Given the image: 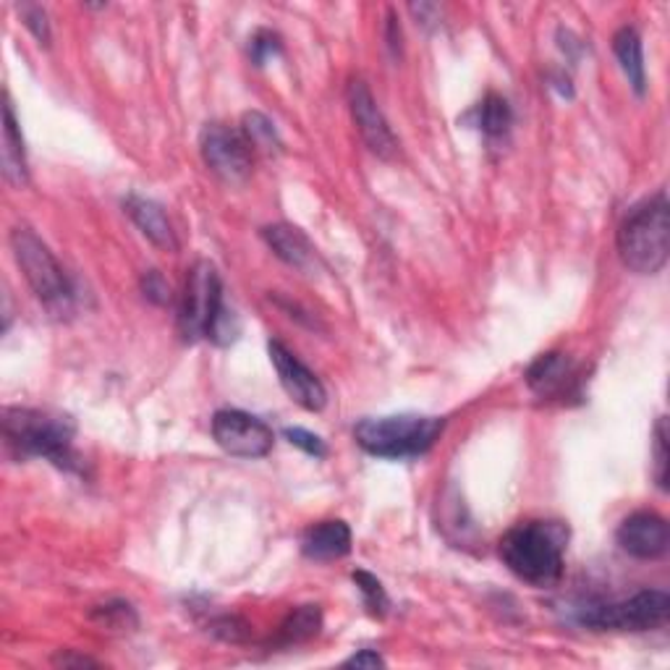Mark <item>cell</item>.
<instances>
[{"instance_id":"obj_29","label":"cell","mask_w":670,"mask_h":670,"mask_svg":"<svg viewBox=\"0 0 670 670\" xmlns=\"http://www.w3.org/2000/svg\"><path fill=\"white\" fill-rule=\"evenodd\" d=\"M212 634L226 639V642H241L249 634V626L241 621V618H233V616H226L220 618V621L212 623Z\"/></svg>"},{"instance_id":"obj_20","label":"cell","mask_w":670,"mask_h":670,"mask_svg":"<svg viewBox=\"0 0 670 670\" xmlns=\"http://www.w3.org/2000/svg\"><path fill=\"white\" fill-rule=\"evenodd\" d=\"M477 127L488 137H503L511 127V106L506 98L490 92L480 106H477Z\"/></svg>"},{"instance_id":"obj_30","label":"cell","mask_w":670,"mask_h":670,"mask_svg":"<svg viewBox=\"0 0 670 670\" xmlns=\"http://www.w3.org/2000/svg\"><path fill=\"white\" fill-rule=\"evenodd\" d=\"M53 666H58V668H98L100 662L87 658V654H77L73 650H61L53 658Z\"/></svg>"},{"instance_id":"obj_19","label":"cell","mask_w":670,"mask_h":670,"mask_svg":"<svg viewBox=\"0 0 670 670\" xmlns=\"http://www.w3.org/2000/svg\"><path fill=\"white\" fill-rule=\"evenodd\" d=\"M320 629H322V610L318 606H301L293 610V613H289V618L281 623L276 644L291 647V644L309 642V639L320 634Z\"/></svg>"},{"instance_id":"obj_25","label":"cell","mask_w":670,"mask_h":670,"mask_svg":"<svg viewBox=\"0 0 670 670\" xmlns=\"http://www.w3.org/2000/svg\"><path fill=\"white\" fill-rule=\"evenodd\" d=\"M19 13L24 19V27L40 40V46H50V21L46 9L34 3H21Z\"/></svg>"},{"instance_id":"obj_32","label":"cell","mask_w":670,"mask_h":670,"mask_svg":"<svg viewBox=\"0 0 670 670\" xmlns=\"http://www.w3.org/2000/svg\"><path fill=\"white\" fill-rule=\"evenodd\" d=\"M388 46L393 48V53H399L401 50V27L399 21L393 19V13H388Z\"/></svg>"},{"instance_id":"obj_7","label":"cell","mask_w":670,"mask_h":670,"mask_svg":"<svg viewBox=\"0 0 670 670\" xmlns=\"http://www.w3.org/2000/svg\"><path fill=\"white\" fill-rule=\"evenodd\" d=\"M670 598L666 589H644L621 602L589 606L579 613V621L600 631H650L668 621Z\"/></svg>"},{"instance_id":"obj_3","label":"cell","mask_w":670,"mask_h":670,"mask_svg":"<svg viewBox=\"0 0 670 670\" xmlns=\"http://www.w3.org/2000/svg\"><path fill=\"white\" fill-rule=\"evenodd\" d=\"M500 558L508 571L534 587H553L563 577V532L544 521H524L500 540Z\"/></svg>"},{"instance_id":"obj_6","label":"cell","mask_w":670,"mask_h":670,"mask_svg":"<svg viewBox=\"0 0 670 670\" xmlns=\"http://www.w3.org/2000/svg\"><path fill=\"white\" fill-rule=\"evenodd\" d=\"M11 249L34 297L53 312H69L73 301L71 281L46 241L29 228L19 226L11 231Z\"/></svg>"},{"instance_id":"obj_5","label":"cell","mask_w":670,"mask_h":670,"mask_svg":"<svg viewBox=\"0 0 670 670\" xmlns=\"http://www.w3.org/2000/svg\"><path fill=\"white\" fill-rule=\"evenodd\" d=\"M446 422L438 417H370L353 427V440L364 453L378 459H417L436 446Z\"/></svg>"},{"instance_id":"obj_11","label":"cell","mask_w":670,"mask_h":670,"mask_svg":"<svg viewBox=\"0 0 670 670\" xmlns=\"http://www.w3.org/2000/svg\"><path fill=\"white\" fill-rule=\"evenodd\" d=\"M349 108L353 123H357L359 134H362L364 144L370 147V152L378 154L382 160L396 158V154H399V139L390 131L386 116H382L378 102H374L364 79H351Z\"/></svg>"},{"instance_id":"obj_21","label":"cell","mask_w":670,"mask_h":670,"mask_svg":"<svg viewBox=\"0 0 670 670\" xmlns=\"http://www.w3.org/2000/svg\"><path fill=\"white\" fill-rule=\"evenodd\" d=\"M241 131H244L249 144H252V150H260V152L281 150V139H278L276 123H272L268 116L257 113V110L244 116V127H241Z\"/></svg>"},{"instance_id":"obj_10","label":"cell","mask_w":670,"mask_h":670,"mask_svg":"<svg viewBox=\"0 0 670 670\" xmlns=\"http://www.w3.org/2000/svg\"><path fill=\"white\" fill-rule=\"evenodd\" d=\"M268 353L270 362L276 367L278 380L289 399L293 403H299L301 409L307 411H322L328 403V390L322 386L318 374L309 370L307 364H301L297 359V353H291L281 341H270L268 343Z\"/></svg>"},{"instance_id":"obj_27","label":"cell","mask_w":670,"mask_h":670,"mask_svg":"<svg viewBox=\"0 0 670 670\" xmlns=\"http://www.w3.org/2000/svg\"><path fill=\"white\" fill-rule=\"evenodd\" d=\"M286 438H289L291 446L301 448V451L314 456V459H322V456L328 453L326 443H322L318 436H312V432L301 430V427H289V430H286Z\"/></svg>"},{"instance_id":"obj_22","label":"cell","mask_w":670,"mask_h":670,"mask_svg":"<svg viewBox=\"0 0 670 670\" xmlns=\"http://www.w3.org/2000/svg\"><path fill=\"white\" fill-rule=\"evenodd\" d=\"M351 579H353V584L359 587V592H362L367 610H370L374 618L386 616L388 608H390V598H388L386 587L380 584V579H374L370 571H362V569L353 571Z\"/></svg>"},{"instance_id":"obj_14","label":"cell","mask_w":670,"mask_h":670,"mask_svg":"<svg viewBox=\"0 0 670 670\" xmlns=\"http://www.w3.org/2000/svg\"><path fill=\"white\" fill-rule=\"evenodd\" d=\"M123 208H127L129 218L134 220V226L142 231L147 241H152V244L163 249V252H176V249H179V239H176L171 220H168L166 210L160 208L158 202L147 200V197H139V194H129L127 202H123Z\"/></svg>"},{"instance_id":"obj_18","label":"cell","mask_w":670,"mask_h":670,"mask_svg":"<svg viewBox=\"0 0 670 670\" xmlns=\"http://www.w3.org/2000/svg\"><path fill=\"white\" fill-rule=\"evenodd\" d=\"M571 374H573V367L569 359H566L563 353L550 351V353H542V357L529 367L527 382L537 396H556L569 386Z\"/></svg>"},{"instance_id":"obj_9","label":"cell","mask_w":670,"mask_h":670,"mask_svg":"<svg viewBox=\"0 0 670 670\" xmlns=\"http://www.w3.org/2000/svg\"><path fill=\"white\" fill-rule=\"evenodd\" d=\"M212 438L236 459H262L276 443V436L262 419L239 409L216 411V417H212Z\"/></svg>"},{"instance_id":"obj_2","label":"cell","mask_w":670,"mask_h":670,"mask_svg":"<svg viewBox=\"0 0 670 670\" xmlns=\"http://www.w3.org/2000/svg\"><path fill=\"white\" fill-rule=\"evenodd\" d=\"M179 330L183 341L189 343L208 338L212 343L226 346L239 336V320L223 301V281H220L216 264L208 260L191 264L181 293Z\"/></svg>"},{"instance_id":"obj_24","label":"cell","mask_w":670,"mask_h":670,"mask_svg":"<svg viewBox=\"0 0 670 670\" xmlns=\"http://www.w3.org/2000/svg\"><path fill=\"white\" fill-rule=\"evenodd\" d=\"M668 419L660 417L654 424V480H658L660 490H668Z\"/></svg>"},{"instance_id":"obj_23","label":"cell","mask_w":670,"mask_h":670,"mask_svg":"<svg viewBox=\"0 0 670 670\" xmlns=\"http://www.w3.org/2000/svg\"><path fill=\"white\" fill-rule=\"evenodd\" d=\"M92 618L116 631H131V629H137V623H139L134 608H131L129 602H108V606L94 608Z\"/></svg>"},{"instance_id":"obj_16","label":"cell","mask_w":670,"mask_h":670,"mask_svg":"<svg viewBox=\"0 0 670 670\" xmlns=\"http://www.w3.org/2000/svg\"><path fill=\"white\" fill-rule=\"evenodd\" d=\"M3 176L11 187H24L29 181L24 139L19 134V123L9 98L3 102Z\"/></svg>"},{"instance_id":"obj_13","label":"cell","mask_w":670,"mask_h":670,"mask_svg":"<svg viewBox=\"0 0 670 670\" xmlns=\"http://www.w3.org/2000/svg\"><path fill=\"white\" fill-rule=\"evenodd\" d=\"M262 236L272 252L281 257L286 264H291V268H297L301 272H312L320 264L318 249H314L312 241H309V236L301 231V228L289 223H276L264 228Z\"/></svg>"},{"instance_id":"obj_31","label":"cell","mask_w":670,"mask_h":670,"mask_svg":"<svg viewBox=\"0 0 670 670\" xmlns=\"http://www.w3.org/2000/svg\"><path fill=\"white\" fill-rule=\"evenodd\" d=\"M343 666L346 668H382L386 666V660H382V654L374 650H359L357 654H351Z\"/></svg>"},{"instance_id":"obj_1","label":"cell","mask_w":670,"mask_h":670,"mask_svg":"<svg viewBox=\"0 0 670 670\" xmlns=\"http://www.w3.org/2000/svg\"><path fill=\"white\" fill-rule=\"evenodd\" d=\"M73 436H77L73 419L58 411L27 407L3 409L6 446L19 459H46L58 469L77 471Z\"/></svg>"},{"instance_id":"obj_8","label":"cell","mask_w":670,"mask_h":670,"mask_svg":"<svg viewBox=\"0 0 670 670\" xmlns=\"http://www.w3.org/2000/svg\"><path fill=\"white\" fill-rule=\"evenodd\" d=\"M202 158L204 166L226 183H241L252 176L254 150L244 137L226 123H208L202 131Z\"/></svg>"},{"instance_id":"obj_26","label":"cell","mask_w":670,"mask_h":670,"mask_svg":"<svg viewBox=\"0 0 670 670\" xmlns=\"http://www.w3.org/2000/svg\"><path fill=\"white\" fill-rule=\"evenodd\" d=\"M278 53H281V37L270 32V29H260V32L249 40V56H252V61L257 66H262L270 56H278Z\"/></svg>"},{"instance_id":"obj_4","label":"cell","mask_w":670,"mask_h":670,"mask_svg":"<svg viewBox=\"0 0 670 670\" xmlns=\"http://www.w3.org/2000/svg\"><path fill=\"white\" fill-rule=\"evenodd\" d=\"M618 254L629 270L654 276L670 254V204L666 191L637 204L618 228Z\"/></svg>"},{"instance_id":"obj_12","label":"cell","mask_w":670,"mask_h":670,"mask_svg":"<svg viewBox=\"0 0 670 670\" xmlns=\"http://www.w3.org/2000/svg\"><path fill=\"white\" fill-rule=\"evenodd\" d=\"M616 540L626 553L639 558V561H654V558L668 553L670 534L666 519L658 513L637 511L621 521Z\"/></svg>"},{"instance_id":"obj_15","label":"cell","mask_w":670,"mask_h":670,"mask_svg":"<svg viewBox=\"0 0 670 670\" xmlns=\"http://www.w3.org/2000/svg\"><path fill=\"white\" fill-rule=\"evenodd\" d=\"M301 553L309 561H338L351 553V529L341 519L312 524L301 537Z\"/></svg>"},{"instance_id":"obj_17","label":"cell","mask_w":670,"mask_h":670,"mask_svg":"<svg viewBox=\"0 0 670 670\" xmlns=\"http://www.w3.org/2000/svg\"><path fill=\"white\" fill-rule=\"evenodd\" d=\"M613 53L621 63V69L629 79V84L634 87V92L642 98L647 90V69H644V50L642 37L634 27H621L613 37Z\"/></svg>"},{"instance_id":"obj_28","label":"cell","mask_w":670,"mask_h":670,"mask_svg":"<svg viewBox=\"0 0 670 670\" xmlns=\"http://www.w3.org/2000/svg\"><path fill=\"white\" fill-rule=\"evenodd\" d=\"M142 291L152 304H168L171 301V286L158 270H150L142 276Z\"/></svg>"}]
</instances>
